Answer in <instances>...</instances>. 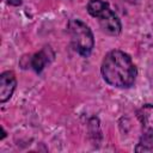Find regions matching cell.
I'll return each instance as SVG.
<instances>
[{
    "instance_id": "8",
    "label": "cell",
    "mask_w": 153,
    "mask_h": 153,
    "mask_svg": "<svg viewBox=\"0 0 153 153\" xmlns=\"http://www.w3.org/2000/svg\"><path fill=\"white\" fill-rule=\"evenodd\" d=\"M23 0H7V4L11 6H20Z\"/></svg>"
},
{
    "instance_id": "4",
    "label": "cell",
    "mask_w": 153,
    "mask_h": 153,
    "mask_svg": "<svg viewBox=\"0 0 153 153\" xmlns=\"http://www.w3.org/2000/svg\"><path fill=\"white\" fill-rule=\"evenodd\" d=\"M17 86V78L12 71L2 72L0 75V103H6L13 94Z\"/></svg>"
},
{
    "instance_id": "5",
    "label": "cell",
    "mask_w": 153,
    "mask_h": 153,
    "mask_svg": "<svg viewBox=\"0 0 153 153\" xmlns=\"http://www.w3.org/2000/svg\"><path fill=\"white\" fill-rule=\"evenodd\" d=\"M53 59H54L53 50L49 47H44L41 51L30 56L29 65H30V68H32L36 73H41Z\"/></svg>"
},
{
    "instance_id": "9",
    "label": "cell",
    "mask_w": 153,
    "mask_h": 153,
    "mask_svg": "<svg viewBox=\"0 0 153 153\" xmlns=\"http://www.w3.org/2000/svg\"><path fill=\"white\" fill-rule=\"evenodd\" d=\"M126 1H128V2H131V4H134V2H136L137 0H126Z\"/></svg>"
},
{
    "instance_id": "3",
    "label": "cell",
    "mask_w": 153,
    "mask_h": 153,
    "mask_svg": "<svg viewBox=\"0 0 153 153\" xmlns=\"http://www.w3.org/2000/svg\"><path fill=\"white\" fill-rule=\"evenodd\" d=\"M73 49L82 57L91 55L94 47V37L91 29L80 19H71L67 24Z\"/></svg>"
},
{
    "instance_id": "7",
    "label": "cell",
    "mask_w": 153,
    "mask_h": 153,
    "mask_svg": "<svg viewBox=\"0 0 153 153\" xmlns=\"http://www.w3.org/2000/svg\"><path fill=\"white\" fill-rule=\"evenodd\" d=\"M135 152H153V135L152 134H143L135 147Z\"/></svg>"
},
{
    "instance_id": "6",
    "label": "cell",
    "mask_w": 153,
    "mask_h": 153,
    "mask_svg": "<svg viewBox=\"0 0 153 153\" xmlns=\"http://www.w3.org/2000/svg\"><path fill=\"white\" fill-rule=\"evenodd\" d=\"M136 116L141 123L143 134H152L153 135V104H145L142 105Z\"/></svg>"
},
{
    "instance_id": "1",
    "label": "cell",
    "mask_w": 153,
    "mask_h": 153,
    "mask_svg": "<svg viewBox=\"0 0 153 153\" xmlns=\"http://www.w3.org/2000/svg\"><path fill=\"white\" fill-rule=\"evenodd\" d=\"M100 73L105 82L117 88H128L133 86L137 75L131 57L118 49L110 50L104 56Z\"/></svg>"
},
{
    "instance_id": "2",
    "label": "cell",
    "mask_w": 153,
    "mask_h": 153,
    "mask_svg": "<svg viewBox=\"0 0 153 153\" xmlns=\"http://www.w3.org/2000/svg\"><path fill=\"white\" fill-rule=\"evenodd\" d=\"M87 12L98 19L100 29L110 35L118 36L122 31V24L117 14L111 10L109 4L104 0H90L87 2Z\"/></svg>"
}]
</instances>
